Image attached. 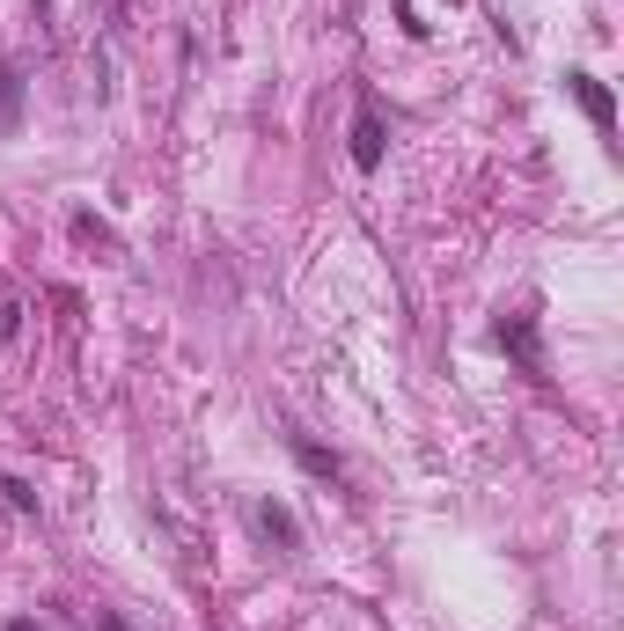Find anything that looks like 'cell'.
I'll use <instances>...</instances> for the list:
<instances>
[{"instance_id":"1","label":"cell","mask_w":624,"mask_h":631,"mask_svg":"<svg viewBox=\"0 0 624 631\" xmlns=\"http://www.w3.org/2000/svg\"><path fill=\"white\" fill-rule=\"evenodd\" d=\"M492 339H500V353H514L522 375H544V345H536V323H529V316H500Z\"/></svg>"},{"instance_id":"3","label":"cell","mask_w":624,"mask_h":631,"mask_svg":"<svg viewBox=\"0 0 624 631\" xmlns=\"http://www.w3.org/2000/svg\"><path fill=\"white\" fill-rule=\"evenodd\" d=\"M566 89H574V103H580V111H588V118H595L602 125V133H610V125H617V103H610V89H602V81H595V73H566Z\"/></svg>"},{"instance_id":"4","label":"cell","mask_w":624,"mask_h":631,"mask_svg":"<svg viewBox=\"0 0 624 631\" xmlns=\"http://www.w3.org/2000/svg\"><path fill=\"white\" fill-rule=\"evenodd\" d=\"M383 111H375V103H361V118H353V162H361V170H375V162H383Z\"/></svg>"},{"instance_id":"2","label":"cell","mask_w":624,"mask_h":631,"mask_svg":"<svg viewBox=\"0 0 624 631\" xmlns=\"http://www.w3.org/2000/svg\"><path fill=\"white\" fill-rule=\"evenodd\" d=\"M250 521H258L264 543H280V551H302V521H294L280 500H258V507H250Z\"/></svg>"},{"instance_id":"7","label":"cell","mask_w":624,"mask_h":631,"mask_svg":"<svg viewBox=\"0 0 624 631\" xmlns=\"http://www.w3.org/2000/svg\"><path fill=\"white\" fill-rule=\"evenodd\" d=\"M0 500L15 514H37V492H30V478H0Z\"/></svg>"},{"instance_id":"6","label":"cell","mask_w":624,"mask_h":631,"mask_svg":"<svg viewBox=\"0 0 624 631\" xmlns=\"http://www.w3.org/2000/svg\"><path fill=\"white\" fill-rule=\"evenodd\" d=\"M0 118H8V125L23 118V73H15V67H0Z\"/></svg>"},{"instance_id":"5","label":"cell","mask_w":624,"mask_h":631,"mask_svg":"<svg viewBox=\"0 0 624 631\" xmlns=\"http://www.w3.org/2000/svg\"><path fill=\"white\" fill-rule=\"evenodd\" d=\"M294 462H302L309 478H324V485H345V462H338L331 448H316V440H302V434H294Z\"/></svg>"},{"instance_id":"8","label":"cell","mask_w":624,"mask_h":631,"mask_svg":"<svg viewBox=\"0 0 624 631\" xmlns=\"http://www.w3.org/2000/svg\"><path fill=\"white\" fill-rule=\"evenodd\" d=\"M89 624H97V631H133V624H125V617H118V609H97Z\"/></svg>"},{"instance_id":"9","label":"cell","mask_w":624,"mask_h":631,"mask_svg":"<svg viewBox=\"0 0 624 631\" xmlns=\"http://www.w3.org/2000/svg\"><path fill=\"white\" fill-rule=\"evenodd\" d=\"M8 631H37V624H30V617H15V624H8Z\"/></svg>"}]
</instances>
